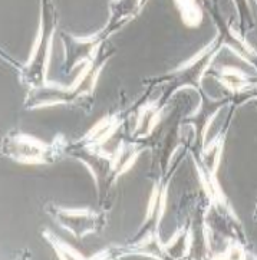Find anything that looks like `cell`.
I'll list each match as a JSON object with an SVG mask.
<instances>
[{
	"label": "cell",
	"instance_id": "1",
	"mask_svg": "<svg viewBox=\"0 0 257 260\" xmlns=\"http://www.w3.org/2000/svg\"><path fill=\"white\" fill-rule=\"evenodd\" d=\"M111 56L112 53H109L102 46V49L83 65L79 74L72 81V84L59 85L48 81L46 84L35 89H29V96L26 98V108L35 109L79 104L85 105L92 100L102 69Z\"/></svg>",
	"mask_w": 257,
	"mask_h": 260
},
{
	"label": "cell",
	"instance_id": "2",
	"mask_svg": "<svg viewBox=\"0 0 257 260\" xmlns=\"http://www.w3.org/2000/svg\"><path fill=\"white\" fill-rule=\"evenodd\" d=\"M58 29V15L53 0H41L39 30L25 67L20 69V78L29 89H35L48 82L53 38Z\"/></svg>",
	"mask_w": 257,
	"mask_h": 260
},
{
	"label": "cell",
	"instance_id": "3",
	"mask_svg": "<svg viewBox=\"0 0 257 260\" xmlns=\"http://www.w3.org/2000/svg\"><path fill=\"white\" fill-rule=\"evenodd\" d=\"M67 151L68 144L62 135L45 143L30 134L12 133L2 141V154L19 164H50Z\"/></svg>",
	"mask_w": 257,
	"mask_h": 260
},
{
	"label": "cell",
	"instance_id": "4",
	"mask_svg": "<svg viewBox=\"0 0 257 260\" xmlns=\"http://www.w3.org/2000/svg\"><path fill=\"white\" fill-rule=\"evenodd\" d=\"M50 217L55 218L60 229L69 232L76 239L82 240L88 235H93L102 230L107 224V210L69 209L50 204L46 209Z\"/></svg>",
	"mask_w": 257,
	"mask_h": 260
},
{
	"label": "cell",
	"instance_id": "5",
	"mask_svg": "<svg viewBox=\"0 0 257 260\" xmlns=\"http://www.w3.org/2000/svg\"><path fill=\"white\" fill-rule=\"evenodd\" d=\"M145 3L147 0H111L108 23L104 29H101L102 35L108 39L111 35L138 16Z\"/></svg>",
	"mask_w": 257,
	"mask_h": 260
},
{
	"label": "cell",
	"instance_id": "6",
	"mask_svg": "<svg viewBox=\"0 0 257 260\" xmlns=\"http://www.w3.org/2000/svg\"><path fill=\"white\" fill-rule=\"evenodd\" d=\"M122 125V118L119 115H107L92 126L91 129L83 135L82 140L76 144L83 147H104L109 140L114 138L119 126Z\"/></svg>",
	"mask_w": 257,
	"mask_h": 260
},
{
	"label": "cell",
	"instance_id": "7",
	"mask_svg": "<svg viewBox=\"0 0 257 260\" xmlns=\"http://www.w3.org/2000/svg\"><path fill=\"white\" fill-rule=\"evenodd\" d=\"M217 81L232 93H243L254 85L241 69L233 67L221 68V71H218Z\"/></svg>",
	"mask_w": 257,
	"mask_h": 260
},
{
	"label": "cell",
	"instance_id": "8",
	"mask_svg": "<svg viewBox=\"0 0 257 260\" xmlns=\"http://www.w3.org/2000/svg\"><path fill=\"white\" fill-rule=\"evenodd\" d=\"M175 8L178 9L181 20L188 27H197L203 20V13L197 0H174Z\"/></svg>",
	"mask_w": 257,
	"mask_h": 260
},
{
	"label": "cell",
	"instance_id": "9",
	"mask_svg": "<svg viewBox=\"0 0 257 260\" xmlns=\"http://www.w3.org/2000/svg\"><path fill=\"white\" fill-rule=\"evenodd\" d=\"M42 235L49 242L50 246L55 249V252L59 256V259H85V256H82V253L78 252L72 246H69L67 242L60 240L58 236L53 235L48 229H45L42 232Z\"/></svg>",
	"mask_w": 257,
	"mask_h": 260
},
{
	"label": "cell",
	"instance_id": "10",
	"mask_svg": "<svg viewBox=\"0 0 257 260\" xmlns=\"http://www.w3.org/2000/svg\"><path fill=\"white\" fill-rule=\"evenodd\" d=\"M254 217L257 218V203H256V211H254Z\"/></svg>",
	"mask_w": 257,
	"mask_h": 260
}]
</instances>
